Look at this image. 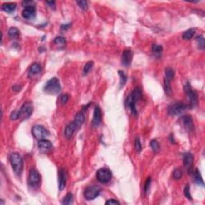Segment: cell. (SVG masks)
Here are the masks:
<instances>
[{
  "label": "cell",
  "instance_id": "35",
  "mask_svg": "<svg viewBox=\"0 0 205 205\" xmlns=\"http://www.w3.org/2000/svg\"><path fill=\"white\" fill-rule=\"evenodd\" d=\"M77 4L80 6V7L81 8L83 11H87L88 9V5H87V1H84V0H82V1H77Z\"/></svg>",
  "mask_w": 205,
  "mask_h": 205
},
{
  "label": "cell",
  "instance_id": "1",
  "mask_svg": "<svg viewBox=\"0 0 205 205\" xmlns=\"http://www.w3.org/2000/svg\"><path fill=\"white\" fill-rule=\"evenodd\" d=\"M33 112V106L31 103H25L18 111H14L11 115V120H16L18 119H27Z\"/></svg>",
  "mask_w": 205,
  "mask_h": 205
},
{
  "label": "cell",
  "instance_id": "16",
  "mask_svg": "<svg viewBox=\"0 0 205 205\" xmlns=\"http://www.w3.org/2000/svg\"><path fill=\"white\" fill-rule=\"evenodd\" d=\"M67 183V173L66 171L63 168H61L59 170V188L62 191L65 188Z\"/></svg>",
  "mask_w": 205,
  "mask_h": 205
},
{
  "label": "cell",
  "instance_id": "3",
  "mask_svg": "<svg viewBox=\"0 0 205 205\" xmlns=\"http://www.w3.org/2000/svg\"><path fill=\"white\" fill-rule=\"evenodd\" d=\"M61 91V85L57 78H52L46 82L44 87V91L48 94L56 95L59 94Z\"/></svg>",
  "mask_w": 205,
  "mask_h": 205
},
{
  "label": "cell",
  "instance_id": "8",
  "mask_svg": "<svg viewBox=\"0 0 205 205\" xmlns=\"http://www.w3.org/2000/svg\"><path fill=\"white\" fill-rule=\"evenodd\" d=\"M41 183V176L37 170L32 169L30 171L29 176H28V183L29 186L33 188H39Z\"/></svg>",
  "mask_w": 205,
  "mask_h": 205
},
{
  "label": "cell",
  "instance_id": "26",
  "mask_svg": "<svg viewBox=\"0 0 205 205\" xmlns=\"http://www.w3.org/2000/svg\"><path fill=\"white\" fill-rule=\"evenodd\" d=\"M152 52H153V54L155 55V56L159 57L163 52V46H160V45H158V44H153L152 45Z\"/></svg>",
  "mask_w": 205,
  "mask_h": 205
},
{
  "label": "cell",
  "instance_id": "25",
  "mask_svg": "<svg viewBox=\"0 0 205 205\" xmlns=\"http://www.w3.org/2000/svg\"><path fill=\"white\" fill-rule=\"evenodd\" d=\"M195 33H196L195 29H188L187 30L186 32H183L182 37H183V39H185V40H190V39L194 36Z\"/></svg>",
  "mask_w": 205,
  "mask_h": 205
},
{
  "label": "cell",
  "instance_id": "17",
  "mask_svg": "<svg viewBox=\"0 0 205 205\" xmlns=\"http://www.w3.org/2000/svg\"><path fill=\"white\" fill-rule=\"evenodd\" d=\"M78 129H79L78 126L76 125L74 122L69 124L66 127V128H65L64 135L65 136H66V138L68 139L71 138V137L73 136V135L75 134V132H76Z\"/></svg>",
  "mask_w": 205,
  "mask_h": 205
},
{
  "label": "cell",
  "instance_id": "33",
  "mask_svg": "<svg viewBox=\"0 0 205 205\" xmlns=\"http://www.w3.org/2000/svg\"><path fill=\"white\" fill-rule=\"evenodd\" d=\"M150 147L152 148V151L154 152H158L160 148V146H159V144L156 139H152L150 143Z\"/></svg>",
  "mask_w": 205,
  "mask_h": 205
},
{
  "label": "cell",
  "instance_id": "18",
  "mask_svg": "<svg viewBox=\"0 0 205 205\" xmlns=\"http://www.w3.org/2000/svg\"><path fill=\"white\" fill-rule=\"evenodd\" d=\"M38 146L39 149L43 152H47L52 148V144L49 140L43 139H39L38 142Z\"/></svg>",
  "mask_w": 205,
  "mask_h": 205
},
{
  "label": "cell",
  "instance_id": "14",
  "mask_svg": "<svg viewBox=\"0 0 205 205\" xmlns=\"http://www.w3.org/2000/svg\"><path fill=\"white\" fill-rule=\"evenodd\" d=\"M193 159H194L193 155L191 153H189V152L183 154V165H184L185 168H186L187 171L189 173L192 172V165H193Z\"/></svg>",
  "mask_w": 205,
  "mask_h": 205
},
{
  "label": "cell",
  "instance_id": "34",
  "mask_svg": "<svg viewBox=\"0 0 205 205\" xmlns=\"http://www.w3.org/2000/svg\"><path fill=\"white\" fill-rule=\"evenodd\" d=\"M135 149L137 152H141V150H142V144H141L140 139L139 137H136L135 139Z\"/></svg>",
  "mask_w": 205,
  "mask_h": 205
},
{
  "label": "cell",
  "instance_id": "28",
  "mask_svg": "<svg viewBox=\"0 0 205 205\" xmlns=\"http://www.w3.org/2000/svg\"><path fill=\"white\" fill-rule=\"evenodd\" d=\"M62 203L64 205L72 204V203H73V195H72V193L68 192V193L64 196V198H63Z\"/></svg>",
  "mask_w": 205,
  "mask_h": 205
},
{
  "label": "cell",
  "instance_id": "36",
  "mask_svg": "<svg viewBox=\"0 0 205 205\" xmlns=\"http://www.w3.org/2000/svg\"><path fill=\"white\" fill-rule=\"evenodd\" d=\"M182 176H183V173H182V171L180 169H176L173 172V178L176 180L181 179Z\"/></svg>",
  "mask_w": 205,
  "mask_h": 205
},
{
  "label": "cell",
  "instance_id": "7",
  "mask_svg": "<svg viewBox=\"0 0 205 205\" xmlns=\"http://www.w3.org/2000/svg\"><path fill=\"white\" fill-rule=\"evenodd\" d=\"M96 177H97V179L100 183H107L111 181V178H112V172L108 168H100L97 171Z\"/></svg>",
  "mask_w": 205,
  "mask_h": 205
},
{
  "label": "cell",
  "instance_id": "12",
  "mask_svg": "<svg viewBox=\"0 0 205 205\" xmlns=\"http://www.w3.org/2000/svg\"><path fill=\"white\" fill-rule=\"evenodd\" d=\"M181 122L183 124V128L185 130L188 131H192L194 130V123H193V120L189 115H183L181 118Z\"/></svg>",
  "mask_w": 205,
  "mask_h": 205
},
{
  "label": "cell",
  "instance_id": "9",
  "mask_svg": "<svg viewBox=\"0 0 205 205\" xmlns=\"http://www.w3.org/2000/svg\"><path fill=\"white\" fill-rule=\"evenodd\" d=\"M189 107L183 103H176L168 107V114L171 115H179Z\"/></svg>",
  "mask_w": 205,
  "mask_h": 205
},
{
  "label": "cell",
  "instance_id": "29",
  "mask_svg": "<svg viewBox=\"0 0 205 205\" xmlns=\"http://www.w3.org/2000/svg\"><path fill=\"white\" fill-rule=\"evenodd\" d=\"M54 43L56 45H58V46H64L67 42H66L65 38L63 37V36H57V37H56V39H54Z\"/></svg>",
  "mask_w": 205,
  "mask_h": 205
},
{
  "label": "cell",
  "instance_id": "22",
  "mask_svg": "<svg viewBox=\"0 0 205 205\" xmlns=\"http://www.w3.org/2000/svg\"><path fill=\"white\" fill-rule=\"evenodd\" d=\"M16 8V4L14 2H8V3H4L2 6V10L7 13L11 14Z\"/></svg>",
  "mask_w": 205,
  "mask_h": 205
},
{
  "label": "cell",
  "instance_id": "15",
  "mask_svg": "<svg viewBox=\"0 0 205 205\" xmlns=\"http://www.w3.org/2000/svg\"><path fill=\"white\" fill-rule=\"evenodd\" d=\"M102 122V113L101 110H100V107L96 106L95 107L94 114H93V119H92V125L95 128H97L100 125Z\"/></svg>",
  "mask_w": 205,
  "mask_h": 205
},
{
  "label": "cell",
  "instance_id": "13",
  "mask_svg": "<svg viewBox=\"0 0 205 205\" xmlns=\"http://www.w3.org/2000/svg\"><path fill=\"white\" fill-rule=\"evenodd\" d=\"M133 58V52L130 49L124 50L122 56V63L124 67H129Z\"/></svg>",
  "mask_w": 205,
  "mask_h": 205
},
{
  "label": "cell",
  "instance_id": "39",
  "mask_svg": "<svg viewBox=\"0 0 205 205\" xmlns=\"http://www.w3.org/2000/svg\"><path fill=\"white\" fill-rule=\"evenodd\" d=\"M69 100V95L67 94H64L61 96V99H60V102H61L62 104H66L67 103Z\"/></svg>",
  "mask_w": 205,
  "mask_h": 205
},
{
  "label": "cell",
  "instance_id": "40",
  "mask_svg": "<svg viewBox=\"0 0 205 205\" xmlns=\"http://www.w3.org/2000/svg\"><path fill=\"white\" fill-rule=\"evenodd\" d=\"M22 4L25 7H34L35 2H32V1H23Z\"/></svg>",
  "mask_w": 205,
  "mask_h": 205
},
{
  "label": "cell",
  "instance_id": "23",
  "mask_svg": "<svg viewBox=\"0 0 205 205\" xmlns=\"http://www.w3.org/2000/svg\"><path fill=\"white\" fill-rule=\"evenodd\" d=\"M193 176H194L195 182H196V184H198L199 186L203 187L204 183H203V178H202L201 174H200V171L198 170V169H196V170L193 172Z\"/></svg>",
  "mask_w": 205,
  "mask_h": 205
},
{
  "label": "cell",
  "instance_id": "31",
  "mask_svg": "<svg viewBox=\"0 0 205 205\" xmlns=\"http://www.w3.org/2000/svg\"><path fill=\"white\" fill-rule=\"evenodd\" d=\"M196 43H197L198 47L200 48V49H201V50H203L205 46L204 39H203V35H200V36L196 37Z\"/></svg>",
  "mask_w": 205,
  "mask_h": 205
},
{
  "label": "cell",
  "instance_id": "32",
  "mask_svg": "<svg viewBox=\"0 0 205 205\" xmlns=\"http://www.w3.org/2000/svg\"><path fill=\"white\" fill-rule=\"evenodd\" d=\"M93 66H94V63H93V61L87 62V63L85 64V66H84V67H83V74L87 75V73H89V72L91 71Z\"/></svg>",
  "mask_w": 205,
  "mask_h": 205
},
{
  "label": "cell",
  "instance_id": "2",
  "mask_svg": "<svg viewBox=\"0 0 205 205\" xmlns=\"http://www.w3.org/2000/svg\"><path fill=\"white\" fill-rule=\"evenodd\" d=\"M9 159L11 167L13 168L15 174L18 176H21L22 170H23V160H22V156L17 152H13L10 155Z\"/></svg>",
  "mask_w": 205,
  "mask_h": 205
},
{
  "label": "cell",
  "instance_id": "5",
  "mask_svg": "<svg viewBox=\"0 0 205 205\" xmlns=\"http://www.w3.org/2000/svg\"><path fill=\"white\" fill-rule=\"evenodd\" d=\"M100 192H101V188L100 186L91 185L86 188L83 192V196L87 200H93L96 197H98L99 195L100 194Z\"/></svg>",
  "mask_w": 205,
  "mask_h": 205
},
{
  "label": "cell",
  "instance_id": "43",
  "mask_svg": "<svg viewBox=\"0 0 205 205\" xmlns=\"http://www.w3.org/2000/svg\"><path fill=\"white\" fill-rule=\"evenodd\" d=\"M46 3L48 4V5L50 6V7H52V8H55V4H56V2H54V1H52V2H46Z\"/></svg>",
  "mask_w": 205,
  "mask_h": 205
},
{
  "label": "cell",
  "instance_id": "42",
  "mask_svg": "<svg viewBox=\"0 0 205 205\" xmlns=\"http://www.w3.org/2000/svg\"><path fill=\"white\" fill-rule=\"evenodd\" d=\"M70 27H71V24H65V25H62L61 30H63V31H66V30L68 29Z\"/></svg>",
  "mask_w": 205,
  "mask_h": 205
},
{
  "label": "cell",
  "instance_id": "21",
  "mask_svg": "<svg viewBox=\"0 0 205 205\" xmlns=\"http://www.w3.org/2000/svg\"><path fill=\"white\" fill-rule=\"evenodd\" d=\"M84 121H85V112H84L83 110H82L81 111H80V112H78L77 114H76L73 122L78 126V128H80L83 124Z\"/></svg>",
  "mask_w": 205,
  "mask_h": 205
},
{
  "label": "cell",
  "instance_id": "38",
  "mask_svg": "<svg viewBox=\"0 0 205 205\" xmlns=\"http://www.w3.org/2000/svg\"><path fill=\"white\" fill-rule=\"evenodd\" d=\"M151 182H152V179H151V177H148L146 180V183H145V185H144V192L145 193H148V190H149L150 185H151Z\"/></svg>",
  "mask_w": 205,
  "mask_h": 205
},
{
  "label": "cell",
  "instance_id": "41",
  "mask_svg": "<svg viewBox=\"0 0 205 205\" xmlns=\"http://www.w3.org/2000/svg\"><path fill=\"white\" fill-rule=\"evenodd\" d=\"M105 204H120V203L118 200H114V199H111V200H108L107 201H106Z\"/></svg>",
  "mask_w": 205,
  "mask_h": 205
},
{
  "label": "cell",
  "instance_id": "37",
  "mask_svg": "<svg viewBox=\"0 0 205 205\" xmlns=\"http://www.w3.org/2000/svg\"><path fill=\"white\" fill-rule=\"evenodd\" d=\"M183 192H184V196H186V198H188V199L190 200H192V196H191L190 193V187H189V185H186V186H185Z\"/></svg>",
  "mask_w": 205,
  "mask_h": 205
},
{
  "label": "cell",
  "instance_id": "30",
  "mask_svg": "<svg viewBox=\"0 0 205 205\" xmlns=\"http://www.w3.org/2000/svg\"><path fill=\"white\" fill-rule=\"evenodd\" d=\"M119 75H120V87H124V85H125L126 82H127V80H128V77H127V76L125 75V73H124V71H119Z\"/></svg>",
  "mask_w": 205,
  "mask_h": 205
},
{
  "label": "cell",
  "instance_id": "10",
  "mask_svg": "<svg viewBox=\"0 0 205 205\" xmlns=\"http://www.w3.org/2000/svg\"><path fill=\"white\" fill-rule=\"evenodd\" d=\"M32 135L38 139H43L49 136L50 132L42 125H35L32 129Z\"/></svg>",
  "mask_w": 205,
  "mask_h": 205
},
{
  "label": "cell",
  "instance_id": "6",
  "mask_svg": "<svg viewBox=\"0 0 205 205\" xmlns=\"http://www.w3.org/2000/svg\"><path fill=\"white\" fill-rule=\"evenodd\" d=\"M184 91L186 95L188 98L189 103H190V107H194L198 104V95L196 91L193 90L189 83H186L184 85Z\"/></svg>",
  "mask_w": 205,
  "mask_h": 205
},
{
  "label": "cell",
  "instance_id": "11",
  "mask_svg": "<svg viewBox=\"0 0 205 205\" xmlns=\"http://www.w3.org/2000/svg\"><path fill=\"white\" fill-rule=\"evenodd\" d=\"M22 15L25 19L27 20H32L36 16V10L35 6L34 7H25L22 12Z\"/></svg>",
  "mask_w": 205,
  "mask_h": 205
},
{
  "label": "cell",
  "instance_id": "24",
  "mask_svg": "<svg viewBox=\"0 0 205 205\" xmlns=\"http://www.w3.org/2000/svg\"><path fill=\"white\" fill-rule=\"evenodd\" d=\"M131 97H132V99L137 103L139 100L142 98V91H141V89L139 88V87H135V88L134 89L133 92L131 94Z\"/></svg>",
  "mask_w": 205,
  "mask_h": 205
},
{
  "label": "cell",
  "instance_id": "4",
  "mask_svg": "<svg viewBox=\"0 0 205 205\" xmlns=\"http://www.w3.org/2000/svg\"><path fill=\"white\" fill-rule=\"evenodd\" d=\"M175 76V71L173 69L168 67L165 70L164 80V87L167 95H170L172 94V87H171V82L173 80Z\"/></svg>",
  "mask_w": 205,
  "mask_h": 205
},
{
  "label": "cell",
  "instance_id": "27",
  "mask_svg": "<svg viewBox=\"0 0 205 205\" xmlns=\"http://www.w3.org/2000/svg\"><path fill=\"white\" fill-rule=\"evenodd\" d=\"M20 35V32L19 29H17L16 27H11L8 31V35L12 39L15 38H18Z\"/></svg>",
  "mask_w": 205,
  "mask_h": 205
},
{
  "label": "cell",
  "instance_id": "19",
  "mask_svg": "<svg viewBox=\"0 0 205 205\" xmlns=\"http://www.w3.org/2000/svg\"><path fill=\"white\" fill-rule=\"evenodd\" d=\"M41 71H42V67H41L40 64L39 63H33L29 69L28 76L30 78L35 77V76H39Z\"/></svg>",
  "mask_w": 205,
  "mask_h": 205
},
{
  "label": "cell",
  "instance_id": "20",
  "mask_svg": "<svg viewBox=\"0 0 205 205\" xmlns=\"http://www.w3.org/2000/svg\"><path fill=\"white\" fill-rule=\"evenodd\" d=\"M135 104H136V102L132 99L131 95H130L128 97V99H127L126 105H127L128 109L131 111V113H132L134 115H137V110H136V107H135Z\"/></svg>",
  "mask_w": 205,
  "mask_h": 205
}]
</instances>
